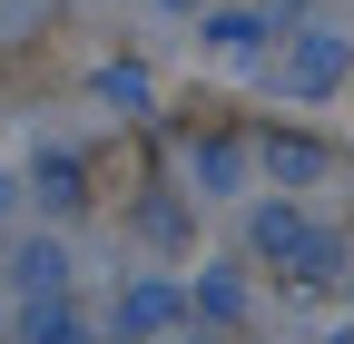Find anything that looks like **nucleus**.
Wrapping results in <instances>:
<instances>
[{
    "label": "nucleus",
    "instance_id": "nucleus-1",
    "mask_svg": "<svg viewBox=\"0 0 354 344\" xmlns=\"http://www.w3.org/2000/svg\"><path fill=\"white\" fill-rule=\"evenodd\" d=\"M30 344H79V325H69V315H39V325H30Z\"/></svg>",
    "mask_w": 354,
    "mask_h": 344
}]
</instances>
